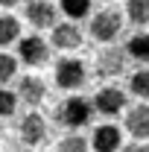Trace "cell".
I'll list each match as a JSON object with an SVG mask.
<instances>
[{"label": "cell", "instance_id": "obj_18", "mask_svg": "<svg viewBox=\"0 0 149 152\" xmlns=\"http://www.w3.org/2000/svg\"><path fill=\"white\" fill-rule=\"evenodd\" d=\"M12 79H18V58L0 50V88H9Z\"/></svg>", "mask_w": 149, "mask_h": 152}, {"label": "cell", "instance_id": "obj_1", "mask_svg": "<svg viewBox=\"0 0 149 152\" xmlns=\"http://www.w3.org/2000/svg\"><path fill=\"white\" fill-rule=\"evenodd\" d=\"M58 126H64L67 132H79V129H85L88 123H91L93 117V105L88 96L82 94H67L61 102L56 105V111H53Z\"/></svg>", "mask_w": 149, "mask_h": 152}, {"label": "cell", "instance_id": "obj_15", "mask_svg": "<svg viewBox=\"0 0 149 152\" xmlns=\"http://www.w3.org/2000/svg\"><path fill=\"white\" fill-rule=\"evenodd\" d=\"M20 20L15 15H9V12H3L0 15V50H6L9 44H18L20 41Z\"/></svg>", "mask_w": 149, "mask_h": 152}, {"label": "cell", "instance_id": "obj_2", "mask_svg": "<svg viewBox=\"0 0 149 152\" xmlns=\"http://www.w3.org/2000/svg\"><path fill=\"white\" fill-rule=\"evenodd\" d=\"M123 12L120 9H99V12H93L91 20H88V35L93 41H99V44H114L120 32H123Z\"/></svg>", "mask_w": 149, "mask_h": 152}, {"label": "cell", "instance_id": "obj_8", "mask_svg": "<svg viewBox=\"0 0 149 152\" xmlns=\"http://www.w3.org/2000/svg\"><path fill=\"white\" fill-rule=\"evenodd\" d=\"M23 20H29V26L35 29H53L58 23V6H53V0H26Z\"/></svg>", "mask_w": 149, "mask_h": 152}, {"label": "cell", "instance_id": "obj_6", "mask_svg": "<svg viewBox=\"0 0 149 152\" xmlns=\"http://www.w3.org/2000/svg\"><path fill=\"white\" fill-rule=\"evenodd\" d=\"M15 96H18L20 105H26V111H38V105L47 99V82L35 73L18 76L15 82Z\"/></svg>", "mask_w": 149, "mask_h": 152}, {"label": "cell", "instance_id": "obj_23", "mask_svg": "<svg viewBox=\"0 0 149 152\" xmlns=\"http://www.w3.org/2000/svg\"><path fill=\"white\" fill-rule=\"evenodd\" d=\"M102 3H114V0H102Z\"/></svg>", "mask_w": 149, "mask_h": 152}, {"label": "cell", "instance_id": "obj_5", "mask_svg": "<svg viewBox=\"0 0 149 152\" xmlns=\"http://www.w3.org/2000/svg\"><path fill=\"white\" fill-rule=\"evenodd\" d=\"M50 53H53L50 41L35 32V35H20L15 58H18V64H26V67H41V64L50 61Z\"/></svg>", "mask_w": 149, "mask_h": 152}, {"label": "cell", "instance_id": "obj_16", "mask_svg": "<svg viewBox=\"0 0 149 152\" xmlns=\"http://www.w3.org/2000/svg\"><path fill=\"white\" fill-rule=\"evenodd\" d=\"M129 94L140 102H149V67H137L129 73Z\"/></svg>", "mask_w": 149, "mask_h": 152}, {"label": "cell", "instance_id": "obj_17", "mask_svg": "<svg viewBox=\"0 0 149 152\" xmlns=\"http://www.w3.org/2000/svg\"><path fill=\"white\" fill-rule=\"evenodd\" d=\"M126 18L134 26H149V0H126Z\"/></svg>", "mask_w": 149, "mask_h": 152}, {"label": "cell", "instance_id": "obj_21", "mask_svg": "<svg viewBox=\"0 0 149 152\" xmlns=\"http://www.w3.org/2000/svg\"><path fill=\"white\" fill-rule=\"evenodd\" d=\"M120 152H149V140H131V143H126Z\"/></svg>", "mask_w": 149, "mask_h": 152}, {"label": "cell", "instance_id": "obj_22", "mask_svg": "<svg viewBox=\"0 0 149 152\" xmlns=\"http://www.w3.org/2000/svg\"><path fill=\"white\" fill-rule=\"evenodd\" d=\"M18 3H20V0H0V6H3V9H15Z\"/></svg>", "mask_w": 149, "mask_h": 152}, {"label": "cell", "instance_id": "obj_19", "mask_svg": "<svg viewBox=\"0 0 149 152\" xmlns=\"http://www.w3.org/2000/svg\"><path fill=\"white\" fill-rule=\"evenodd\" d=\"M56 152H91V143L88 137L79 132H67L61 140H58V149Z\"/></svg>", "mask_w": 149, "mask_h": 152}, {"label": "cell", "instance_id": "obj_13", "mask_svg": "<svg viewBox=\"0 0 149 152\" xmlns=\"http://www.w3.org/2000/svg\"><path fill=\"white\" fill-rule=\"evenodd\" d=\"M129 61L134 64H149V29H137L134 35H129V41L123 44Z\"/></svg>", "mask_w": 149, "mask_h": 152}, {"label": "cell", "instance_id": "obj_12", "mask_svg": "<svg viewBox=\"0 0 149 152\" xmlns=\"http://www.w3.org/2000/svg\"><path fill=\"white\" fill-rule=\"evenodd\" d=\"M123 126L134 140H149V102H137V105L126 108Z\"/></svg>", "mask_w": 149, "mask_h": 152}, {"label": "cell", "instance_id": "obj_20", "mask_svg": "<svg viewBox=\"0 0 149 152\" xmlns=\"http://www.w3.org/2000/svg\"><path fill=\"white\" fill-rule=\"evenodd\" d=\"M18 96L12 88H0V117H12V114L18 111Z\"/></svg>", "mask_w": 149, "mask_h": 152}, {"label": "cell", "instance_id": "obj_4", "mask_svg": "<svg viewBox=\"0 0 149 152\" xmlns=\"http://www.w3.org/2000/svg\"><path fill=\"white\" fill-rule=\"evenodd\" d=\"M96 67V76L99 79H117V76H123L129 70V56H126V50H123V44H105L99 53H96V61H93Z\"/></svg>", "mask_w": 149, "mask_h": 152}, {"label": "cell", "instance_id": "obj_7", "mask_svg": "<svg viewBox=\"0 0 149 152\" xmlns=\"http://www.w3.org/2000/svg\"><path fill=\"white\" fill-rule=\"evenodd\" d=\"M93 114H102V117H117L120 111H126V91L120 85H105L91 96Z\"/></svg>", "mask_w": 149, "mask_h": 152}, {"label": "cell", "instance_id": "obj_14", "mask_svg": "<svg viewBox=\"0 0 149 152\" xmlns=\"http://www.w3.org/2000/svg\"><path fill=\"white\" fill-rule=\"evenodd\" d=\"M58 15L76 23L82 18H91L93 15V0H58Z\"/></svg>", "mask_w": 149, "mask_h": 152}, {"label": "cell", "instance_id": "obj_9", "mask_svg": "<svg viewBox=\"0 0 149 152\" xmlns=\"http://www.w3.org/2000/svg\"><path fill=\"white\" fill-rule=\"evenodd\" d=\"M82 41H85L82 29H79L76 23H70V20H58L56 26L50 29V47H53V50L76 53V50L82 47Z\"/></svg>", "mask_w": 149, "mask_h": 152}, {"label": "cell", "instance_id": "obj_3", "mask_svg": "<svg viewBox=\"0 0 149 152\" xmlns=\"http://www.w3.org/2000/svg\"><path fill=\"white\" fill-rule=\"evenodd\" d=\"M53 79L61 91H79L88 82V64L76 56H61L53 67Z\"/></svg>", "mask_w": 149, "mask_h": 152}, {"label": "cell", "instance_id": "obj_11", "mask_svg": "<svg viewBox=\"0 0 149 152\" xmlns=\"http://www.w3.org/2000/svg\"><path fill=\"white\" fill-rule=\"evenodd\" d=\"M18 134H20V140H23L26 146L44 143V137H47V120H44V114L26 111L20 117V123H18Z\"/></svg>", "mask_w": 149, "mask_h": 152}, {"label": "cell", "instance_id": "obj_10", "mask_svg": "<svg viewBox=\"0 0 149 152\" xmlns=\"http://www.w3.org/2000/svg\"><path fill=\"white\" fill-rule=\"evenodd\" d=\"M88 143L93 152H120L123 149V129L114 123H99V126H93Z\"/></svg>", "mask_w": 149, "mask_h": 152}]
</instances>
